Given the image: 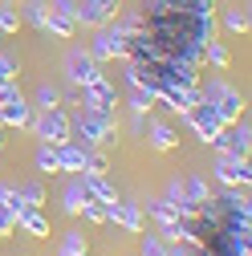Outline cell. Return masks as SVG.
<instances>
[{"mask_svg":"<svg viewBox=\"0 0 252 256\" xmlns=\"http://www.w3.org/2000/svg\"><path fill=\"white\" fill-rule=\"evenodd\" d=\"M70 126H74V142L78 146H110V142H118V122L110 118V114H90V110H82V114H74L70 118Z\"/></svg>","mask_w":252,"mask_h":256,"instance_id":"obj_1","label":"cell"},{"mask_svg":"<svg viewBox=\"0 0 252 256\" xmlns=\"http://www.w3.org/2000/svg\"><path fill=\"white\" fill-rule=\"evenodd\" d=\"M24 130H33L41 142H49V146H61V142H74V126H70V114L66 110H41V114H33L28 118V126Z\"/></svg>","mask_w":252,"mask_h":256,"instance_id":"obj_2","label":"cell"},{"mask_svg":"<svg viewBox=\"0 0 252 256\" xmlns=\"http://www.w3.org/2000/svg\"><path fill=\"white\" fill-rule=\"evenodd\" d=\"M200 94H204V102L220 114V122H224V126H232V122H240V118H244V94H240V90H232L228 82H212L208 90L200 86Z\"/></svg>","mask_w":252,"mask_h":256,"instance_id":"obj_3","label":"cell"},{"mask_svg":"<svg viewBox=\"0 0 252 256\" xmlns=\"http://www.w3.org/2000/svg\"><path fill=\"white\" fill-rule=\"evenodd\" d=\"M126 24H118V20H110V24H102L98 28V37H94V45H90V57L94 61H122L126 57Z\"/></svg>","mask_w":252,"mask_h":256,"instance_id":"obj_4","label":"cell"},{"mask_svg":"<svg viewBox=\"0 0 252 256\" xmlns=\"http://www.w3.org/2000/svg\"><path fill=\"white\" fill-rule=\"evenodd\" d=\"M82 106L90 110V114H110L114 118V110H118V90H114V82H94V86H82Z\"/></svg>","mask_w":252,"mask_h":256,"instance_id":"obj_5","label":"cell"},{"mask_svg":"<svg viewBox=\"0 0 252 256\" xmlns=\"http://www.w3.org/2000/svg\"><path fill=\"white\" fill-rule=\"evenodd\" d=\"M66 78H70L74 86H94V82H102L106 74H102V66H98L90 53L70 49V53H66Z\"/></svg>","mask_w":252,"mask_h":256,"instance_id":"obj_6","label":"cell"},{"mask_svg":"<svg viewBox=\"0 0 252 256\" xmlns=\"http://www.w3.org/2000/svg\"><path fill=\"white\" fill-rule=\"evenodd\" d=\"M216 179L224 183V187H244V191H248V183H252L248 158H236V154H224V150H220V158H216Z\"/></svg>","mask_w":252,"mask_h":256,"instance_id":"obj_7","label":"cell"},{"mask_svg":"<svg viewBox=\"0 0 252 256\" xmlns=\"http://www.w3.org/2000/svg\"><path fill=\"white\" fill-rule=\"evenodd\" d=\"M187 126H192V130L200 134V142H208V146L216 142V134H220V130H224V122H220V114H216V110H212V106H208L204 98H200V102L192 106V114H187Z\"/></svg>","mask_w":252,"mask_h":256,"instance_id":"obj_8","label":"cell"},{"mask_svg":"<svg viewBox=\"0 0 252 256\" xmlns=\"http://www.w3.org/2000/svg\"><path fill=\"white\" fill-rule=\"evenodd\" d=\"M28 118H33V102H28L24 94L12 86V94L0 102V122H4V126H16V130H24Z\"/></svg>","mask_w":252,"mask_h":256,"instance_id":"obj_9","label":"cell"},{"mask_svg":"<svg viewBox=\"0 0 252 256\" xmlns=\"http://www.w3.org/2000/svg\"><path fill=\"white\" fill-rule=\"evenodd\" d=\"M110 220L118 224V228H126V232H134V236H142L146 232V220H142V208L138 204H110Z\"/></svg>","mask_w":252,"mask_h":256,"instance_id":"obj_10","label":"cell"},{"mask_svg":"<svg viewBox=\"0 0 252 256\" xmlns=\"http://www.w3.org/2000/svg\"><path fill=\"white\" fill-rule=\"evenodd\" d=\"M114 16H118V12H110L106 4H98V0H82L78 12H74V20L86 24V28H102V24H110Z\"/></svg>","mask_w":252,"mask_h":256,"instance_id":"obj_11","label":"cell"},{"mask_svg":"<svg viewBox=\"0 0 252 256\" xmlns=\"http://www.w3.org/2000/svg\"><path fill=\"white\" fill-rule=\"evenodd\" d=\"M82 179V187H86V196L90 200H98V204H118V191H114V183L106 179V175H78Z\"/></svg>","mask_w":252,"mask_h":256,"instance_id":"obj_12","label":"cell"},{"mask_svg":"<svg viewBox=\"0 0 252 256\" xmlns=\"http://www.w3.org/2000/svg\"><path fill=\"white\" fill-rule=\"evenodd\" d=\"M16 228H20V232H28L33 240H45V236H49V220H45V212H41V208H24V212L16 216Z\"/></svg>","mask_w":252,"mask_h":256,"instance_id":"obj_13","label":"cell"},{"mask_svg":"<svg viewBox=\"0 0 252 256\" xmlns=\"http://www.w3.org/2000/svg\"><path fill=\"white\" fill-rule=\"evenodd\" d=\"M57 163H61V171L82 175V167H86V146H78V142H61V146H57Z\"/></svg>","mask_w":252,"mask_h":256,"instance_id":"obj_14","label":"cell"},{"mask_svg":"<svg viewBox=\"0 0 252 256\" xmlns=\"http://www.w3.org/2000/svg\"><path fill=\"white\" fill-rule=\"evenodd\" d=\"M150 150H175L179 146V134H175V126H167V122H150Z\"/></svg>","mask_w":252,"mask_h":256,"instance_id":"obj_15","label":"cell"},{"mask_svg":"<svg viewBox=\"0 0 252 256\" xmlns=\"http://www.w3.org/2000/svg\"><path fill=\"white\" fill-rule=\"evenodd\" d=\"M86 187H82V179H74L66 191H61V212H66V216H82V208H86Z\"/></svg>","mask_w":252,"mask_h":256,"instance_id":"obj_16","label":"cell"},{"mask_svg":"<svg viewBox=\"0 0 252 256\" xmlns=\"http://www.w3.org/2000/svg\"><path fill=\"white\" fill-rule=\"evenodd\" d=\"M146 216H150V220H159V232H163V228H175V224H179V212H175L163 196H159V200H146Z\"/></svg>","mask_w":252,"mask_h":256,"instance_id":"obj_17","label":"cell"},{"mask_svg":"<svg viewBox=\"0 0 252 256\" xmlns=\"http://www.w3.org/2000/svg\"><path fill=\"white\" fill-rule=\"evenodd\" d=\"M45 33L70 41V37L78 33V20H74V16H61V12H49V16H45Z\"/></svg>","mask_w":252,"mask_h":256,"instance_id":"obj_18","label":"cell"},{"mask_svg":"<svg viewBox=\"0 0 252 256\" xmlns=\"http://www.w3.org/2000/svg\"><path fill=\"white\" fill-rule=\"evenodd\" d=\"M0 208H4L12 220H16V216L28 208V204H24V196H20V187H12V183H0Z\"/></svg>","mask_w":252,"mask_h":256,"instance_id":"obj_19","label":"cell"},{"mask_svg":"<svg viewBox=\"0 0 252 256\" xmlns=\"http://www.w3.org/2000/svg\"><path fill=\"white\" fill-rule=\"evenodd\" d=\"M33 163H37V171H41V175H61V163H57V146H49V142H41V146H37Z\"/></svg>","mask_w":252,"mask_h":256,"instance_id":"obj_20","label":"cell"},{"mask_svg":"<svg viewBox=\"0 0 252 256\" xmlns=\"http://www.w3.org/2000/svg\"><path fill=\"white\" fill-rule=\"evenodd\" d=\"M204 61H212L216 70H228V66H232V53H228V45H224V41L216 37V41H208V45H204Z\"/></svg>","mask_w":252,"mask_h":256,"instance_id":"obj_21","label":"cell"},{"mask_svg":"<svg viewBox=\"0 0 252 256\" xmlns=\"http://www.w3.org/2000/svg\"><path fill=\"white\" fill-rule=\"evenodd\" d=\"M33 106H37V110H57V106H61V90H57V86H49V82H45V86H37Z\"/></svg>","mask_w":252,"mask_h":256,"instance_id":"obj_22","label":"cell"},{"mask_svg":"<svg viewBox=\"0 0 252 256\" xmlns=\"http://www.w3.org/2000/svg\"><path fill=\"white\" fill-rule=\"evenodd\" d=\"M154 106V90L150 86H130V110L134 114H150Z\"/></svg>","mask_w":252,"mask_h":256,"instance_id":"obj_23","label":"cell"},{"mask_svg":"<svg viewBox=\"0 0 252 256\" xmlns=\"http://www.w3.org/2000/svg\"><path fill=\"white\" fill-rule=\"evenodd\" d=\"M20 4H24V20L33 24V28H41V33H45V16H49V4H45V0H20Z\"/></svg>","mask_w":252,"mask_h":256,"instance_id":"obj_24","label":"cell"},{"mask_svg":"<svg viewBox=\"0 0 252 256\" xmlns=\"http://www.w3.org/2000/svg\"><path fill=\"white\" fill-rule=\"evenodd\" d=\"M224 28H228V33H236V37H244L248 28H252L248 8H228V12H224Z\"/></svg>","mask_w":252,"mask_h":256,"instance_id":"obj_25","label":"cell"},{"mask_svg":"<svg viewBox=\"0 0 252 256\" xmlns=\"http://www.w3.org/2000/svg\"><path fill=\"white\" fill-rule=\"evenodd\" d=\"M183 196H187V204H196V208H200V204L212 196V191H208V183H204V179H196V175H192V179H183Z\"/></svg>","mask_w":252,"mask_h":256,"instance_id":"obj_26","label":"cell"},{"mask_svg":"<svg viewBox=\"0 0 252 256\" xmlns=\"http://www.w3.org/2000/svg\"><path fill=\"white\" fill-rule=\"evenodd\" d=\"M82 216H86L90 224H110V208H106V204H98V200H86Z\"/></svg>","mask_w":252,"mask_h":256,"instance_id":"obj_27","label":"cell"},{"mask_svg":"<svg viewBox=\"0 0 252 256\" xmlns=\"http://www.w3.org/2000/svg\"><path fill=\"white\" fill-rule=\"evenodd\" d=\"M138 252H142V256H167V244H163L159 232H146L142 244H138Z\"/></svg>","mask_w":252,"mask_h":256,"instance_id":"obj_28","label":"cell"},{"mask_svg":"<svg viewBox=\"0 0 252 256\" xmlns=\"http://www.w3.org/2000/svg\"><path fill=\"white\" fill-rule=\"evenodd\" d=\"M20 196H24L28 208H45V183H37V179H33V183H24V187H20Z\"/></svg>","mask_w":252,"mask_h":256,"instance_id":"obj_29","label":"cell"},{"mask_svg":"<svg viewBox=\"0 0 252 256\" xmlns=\"http://www.w3.org/2000/svg\"><path fill=\"white\" fill-rule=\"evenodd\" d=\"M82 175H106V154L102 150H86V167H82Z\"/></svg>","mask_w":252,"mask_h":256,"instance_id":"obj_30","label":"cell"},{"mask_svg":"<svg viewBox=\"0 0 252 256\" xmlns=\"http://www.w3.org/2000/svg\"><path fill=\"white\" fill-rule=\"evenodd\" d=\"M20 28V16L12 8H4V0H0V33H16Z\"/></svg>","mask_w":252,"mask_h":256,"instance_id":"obj_31","label":"cell"},{"mask_svg":"<svg viewBox=\"0 0 252 256\" xmlns=\"http://www.w3.org/2000/svg\"><path fill=\"white\" fill-rule=\"evenodd\" d=\"M61 248L66 252H90V240L82 232H66V240H61Z\"/></svg>","mask_w":252,"mask_h":256,"instance_id":"obj_32","label":"cell"},{"mask_svg":"<svg viewBox=\"0 0 252 256\" xmlns=\"http://www.w3.org/2000/svg\"><path fill=\"white\" fill-rule=\"evenodd\" d=\"M12 232H16V220H12L4 208H0V240H4V236H12Z\"/></svg>","mask_w":252,"mask_h":256,"instance_id":"obj_33","label":"cell"},{"mask_svg":"<svg viewBox=\"0 0 252 256\" xmlns=\"http://www.w3.org/2000/svg\"><path fill=\"white\" fill-rule=\"evenodd\" d=\"M49 12H61V16H74L78 12V0H53V8Z\"/></svg>","mask_w":252,"mask_h":256,"instance_id":"obj_34","label":"cell"},{"mask_svg":"<svg viewBox=\"0 0 252 256\" xmlns=\"http://www.w3.org/2000/svg\"><path fill=\"white\" fill-rule=\"evenodd\" d=\"M167 256H196L187 244H167Z\"/></svg>","mask_w":252,"mask_h":256,"instance_id":"obj_35","label":"cell"},{"mask_svg":"<svg viewBox=\"0 0 252 256\" xmlns=\"http://www.w3.org/2000/svg\"><path fill=\"white\" fill-rule=\"evenodd\" d=\"M12 86H16V82H0V102H4L8 94H12Z\"/></svg>","mask_w":252,"mask_h":256,"instance_id":"obj_36","label":"cell"},{"mask_svg":"<svg viewBox=\"0 0 252 256\" xmlns=\"http://www.w3.org/2000/svg\"><path fill=\"white\" fill-rule=\"evenodd\" d=\"M57 256H90V252H66V248H61V252H57Z\"/></svg>","mask_w":252,"mask_h":256,"instance_id":"obj_37","label":"cell"},{"mask_svg":"<svg viewBox=\"0 0 252 256\" xmlns=\"http://www.w3.org/2000/svg\"><path fill=\"white\" fill-rule=\"evenodd\" d=\"M12 4H20V0H12Z\"/></svg>","mask_w":252,"mask_h":256,"instance_id":"obj_38","label":"cell"}]
</instances>
